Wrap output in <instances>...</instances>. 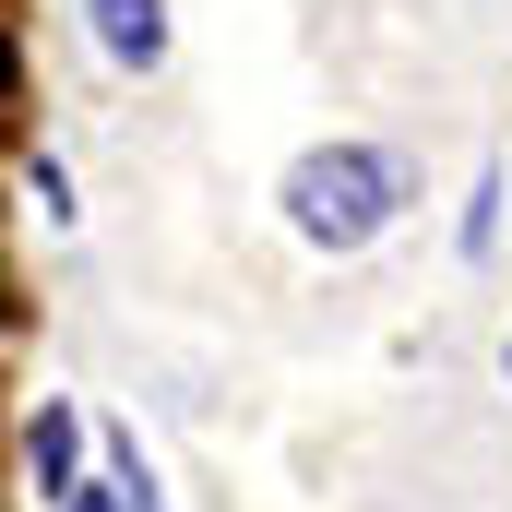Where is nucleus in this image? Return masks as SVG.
<instances>
[{
  "instance_id": "obj_1",
  "label": "nucleus",
  "mask_w": 512,
  "mask_h": 512,
  "mask_svg": "<svg viewBox=\"0 0 512 512\" xmlns=\"http://www.w3.org/2000/svg\"><path fill=\"white\" fill-rule=\"evenodd\" d=\"M393 203H405V167H393L382 143H322V155L286 167V227L310 251H370L393 227Z\"/></svg>"
},
{
  "instance_id": "obj_2",
  "label": "nucleus",
  "mask_w": 512,
  "mask_h": 512,
  "mask_svg": "<svg viewBox=\"0 0 512 512\" xmlns=\"http://www.w3.org/2000/svg\"><path fill=\"white\" fill-rule=\"evenodd\" d=\"M84 12H96V48L120 72H155L167 60V0H84Z\"/></svg>"
},
{
  "instance_id": "obj_3",
  "label": "nucleus",
  "mask_w": 512,
  "mask_h": 512,
  "mask_svg": "<svg viewBox=\"0 0 512 512\" xmlns=\"http://www.w3.org/2000/svg\"><path fill=\"white\" fill-rule=\"evenodd\" d=\"M72 441H84V429H72V405H36V417H24V465H36V489H48V501H84V489H72Z\"/></svg>"
},
{
  "instance_id": "obj_4",
  "label": "nucleus",
  "mask_w": 512,
  "mask_h": 512,
  "mask_svg": "<svg viewBox=\"0 0 512 512\" xmlns=\"http://www.w3.org/2000/svg\"><path fill=\"white\" fill-rule=\"evenodd\" d=\"M72 512H143V489H131V477H120V489H84V501H72Z\"/></svg>"
},
{
  "instance_id": "obj_5",
  "label": "nucleus",
  "mask_w": 512,
  "mask_h": 512,
  "mask_svg": "<svg viewBox=\"0 0 512 512\" xmlns=\"http://www.w3.org/2000/svg\"><path fill=\"white\" fill-rule=\"evenodd\" d=\"M501 382H512V346H501Z\"/></svg>"
}]
</instances>
